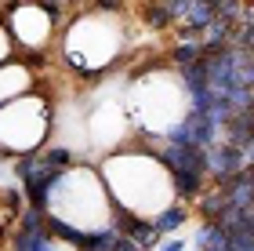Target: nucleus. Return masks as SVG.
<instances>
[{
    "mask_svg": "<svg viewBox=\"0 0 254 251\" xmlns=\"http://www.w3.org/2000/svg\"><path fill=\"white\" fill-rule=\"evenodd\" d=\"M127 15H106V11H76L59 29V55L62 66L84 81H98L120 62L127 48Z\"/></svg>",
    "mask_w": 254,
    "mask_h": 251,
    "instance_id": "f03ea898",
    "label": "nucleus"
},
{
    "mask_svg": "<svg viewBox=\"0 0 254 251\" xmlns=\"http://www.w3.org/2000/svg\"><path fill=\"white\" fill-rule=\"evenodd\" d=\"M11 55H15V44H11L7 29H4V22H0V62H7Z\"/></svg>",
    "mask_w": 254,
    "mask_h": 251,
    "instance_id": "f8f14e48",
    "label": "nucleus"
},
{
    "mask_svg": "<svg viewBox=\"0 0 254 251\" xmlns=\"http://www.w3.org/2000/svg\"><path fill=\"white\" fill-rule=\"evenodd\" d=\"M44 4H55V7H65V11H69L73 4H80V0H44Z\"/></svg>",
    "mask_w": 254,
    "mask_h": 251,
    "instance_id": "4468645a",
    "label": "nucleus"
},
{
    "mask_svg": "<svg viewBox=\"0 0 254 251\" xmlns=\"http://www.w3.org/2000/svg\"><path fill=\"white\" fill-rule=\"evenodd\" d=\"M37 81H40V73H33L29 66H22L15 55H11L7 62H0V106L29 95V91H37Z\"/></svg>",
    "mask_w": 254,
    "mask_h": 251,
    "instance_id": "0eeeda50",
    "label": "nucleus"
},
{
    "mask_svg": "<svg viewBox=\"0 0 254 251\" xmlns=\"http://www.w3.org/2000/svg\"><path fill=\"white\" fill-rule=\"evenodd\" d=\"M153 251H189V241L178 237V233H171V237H160V244Z\"/></svg>",
    "mask_w": 254,
    "mask_h": 251,
    "instance_id": "9b49d317",
    "label": "nucleus"
},
{
    "mask_svg": "<svg viewBox=\"0 0 254 251\" xmlns=\"http://www.w3.org/2000/svg\"><path fill=\"white\" fill-rule=\"evenodd\" d=\"M211 18H214V7H211V4L189 0L186 15H182V22H178V29H186V33H203L207 26H211Z\"/></svg>",
    "mask_w": 254,
    "mask_h": 251,
    "instance_id": "9d476101",
    "label": "nucleus"
},
{
    "mask_svg": "<svg viewBox=\"0 0 254 251\" xmlns=\"http://www.w3.org/2000/svg\"><path fill=\"white\" fill-rule=\"evenodd\" d=\"M113 251H145V248H138L134 241H127V237L120 233V241H117V248H113Z\"/></svg>",
    "mask_w": 254,
    "mask_h": 251,
    "instance_id": "ddd939ff",
    "label": "nucleus"
},
{
    "mask_svg": "<svg viewBox=\"0 0 254 251\" xmlns=\"http://www.w3.org/2000/svg\"><path fill=\"white\" fill-rule=\"evenodd\" d=\"M98 175L106 182L113 211H120V215L153 219L171 200H178L167 167L160 164V157L153 150H145V146H131V150L109 153L106 161L98 164Z\"/></svg>",
    "mask_w": 254,
    "mask_h": 251,
    "instance_id": "f257e3e1",
    "label": "nucleus"
},
{
    "mask_svg": "<svg viewBox=\"0 0 254 251\" xmlns=\"http://www.w3.org/2000/svg\"><path fill=\"white\" fill-rule=\"evenodd\" d=\"M55 131L51 98L40 91H29L7 106H0V157H26L48 146Z\"/></svg>",
    "mask_w": 254,
    "mask_h": 251,
    "instance_id": "20e7f679",
    "label": "nucleus"
},
{
    "mask_svg": "<svg viewBox=\"0 0 254 251\" xmlns=\"http://www.w3.org/2000/svg\"><path fill=\"white\" fill-rule=\"evenodd\" d=\"M127 131H131V117H127L124 102H106L87 117L91 150H113V146H120L127 139Z\"/></svg>",
    "mask_w": 254,
    "mask_h": 251,
    "instance_id": "423d86ee",
    "label": "nucleus"
},
{
    "mask_svg": "<svg viewBox=\"0 0 254 251\" xmlns=\"http://www.w3.org/2000/svg\"><path fill=\"white\" fill-rule=\"evenodd\" d=\"M189 219H192V204H186V200H171L164 211H156V215H153V226H156V233H160V237H171V233L186 230Z\"/></svg>",
    "mask_w": 254,
    "mask_h": 251,
    "instance_id": "1a4fd4ad",
    "label": "nucleus"
},
{
    "mask_svg": "<svg viewBox=\"0 0 254 251\" xmlns=\"http://www.w3.org/2000/svg\"><path fill=\"white\" fill-rule=\"evenodd\" d=\"M251 55H254V48H251Z\"/></svg>",
    "mask_w": 254,
    "mask_h": 251,
    "instance_id": "2eb2a0df",
    "label": "nucleus"
},
{
    "mask_svg": "<svg viewBox=\"0 0 254 251\" xmlns=\"http://www.w3.org/2000/svg\"><path fill=\"white\" fill-rule=\"evenodd\" d=\"M244 167H247L244 150H236V146H229L222 139H218L214 146H207V182H229Z\"/></svg>",
    "mask_w": 254,
    "mask_h": 251,
    "instance_id": "6e6552de",
    "label": "nucleus"
},
{
    "mask_svg": "<svg viewBox=\"0 0 254 251\" xmlns=\"http://www.w3.org/2000/svg\"><path fill=\"white\" fill-rule=\"evenodd\" d=\"M0 22H4L15 51H51L62 29L44 0H4Z\"/></svg>",
    "mask_w": 254,
    "mask_h": 251,
    "instance_id": "39448f33",
    "label": "nucleus"
},
{
    "mask_svg": "<svg viewBox=\"0 0 254 251\" xmlns=\"http://www.w3.org/2000/svg\"><path fill=\"white\" fill-rule=\"evenodd\" d=\"M44 211L62 219L84 233H98L113 222V200L106 193V182L98 175V164L91 161H73L65 171L51 178Z\"/></svg>",
    "mask_w": 254,
    "mask_h": 251,
    "instance_id": "7ed1b4c3",
    "label": "nucleus"
}]
</instances>
